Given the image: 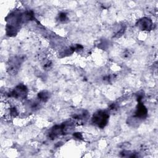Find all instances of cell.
<instances>
[{
  "label": "cell",
  "mask_w": 158,
  "mask_h": 158,
  "mask_svg": "<svg viewBox=\"0 0 158 158\" xmlns=\"http://www.w3.org/2000/svg\"><path fill=\"white\" fill-rule=\"evenodd\" d=\"M109 115L106 110H99L96 112L92 118V122L99 128H104L107 125Z\"/></svg>",
  "instance_id": "6da1fadb"
},
{
  "label": "cell",
  "mask_w": 158,
  "mask_h": 158,
  "mask_svg": "<svg viewBox=\"0 0 158 158\" xmlns=\"http://www.w3.org/2000/svg\"><path fill=\"white\" fill-rule=\"evenodd\" d=\"M27 93V88L23 85H19L9 93V96L15 98H23L25 97Z\"/></svg>",
  "instance_id": "7a4b0ae2"
},
{
  "label": "cell",
  "mask_w": 158,
  "mask_h": 158,
  "mask_svg": "<svg viewBox=\"0 0 158 158\" xmlns=\"http://www.w3.org/2000/svg\"><path fill=\"white\" fill-rule=\"evenodd\" d=\"M137 26L142 30H149L152 28V22L151 19L144 17L138 22Z\"/></svg>",
  "instance_id": "3957f363"
},
{
  "label": "cell",
  "mask_w": 158,
  "mask_h": 158,
  "mask_svg": "<svg viewBox=\"0 0 158 158\" xmlns=\"http://www.w3.org/2000/svg\"><path fill=\"white\" fill-rule=\"evenodd\" d=\"M147 109L146 107L140 102L138 104L135 116L139 118H143L147 115Z\"/></svg>",
  "instance_id": "277c9868"
},
{
  "label": "cell",
  "mask_w": 158,
  "mask_h": 158,
  "mask_svg": "<svg viewBox=\"0 0 158 158\" xmlns=\"http://www.w3.org/2000/svg\"><path fill=\"white\" fill-rule=\"evenodd\" d=\"M38 97L42 101H46L49 98V93L47 91H42L38 93Z\"/></svg>",
  "instance_id": "5b68a950"
},
{
  "label": "cell",
  "mask_w": 158,
  "mask_h": 158,
  "mask_svg": "<svg viewBox=\"0 0 158 158\" xmlns=\"http://www.w3.org/2000/svg\"><path fill=\"white\" fill-rule=\"evenodd\" d=\"M66 19H67V15H66L65 13L61 12V13L59 14V19L60 21H62V22L65 21L66 20Z\"/></svg>",
  "instance_id": "8992f818"
},
{
  "label": "cell",
  "mask_w": 158,
  "mask_h": 158,
  "mask_svg": "<svg viewBox=\"0 0 158 158\" xmlns=\"http://www.w3.org/2000/svg\"><path fill=\"white\" fill-rule=\"evenodd\" d=\"M73 136H75V137H76L77 138H82V135H81V134L80 133H75L74 134H73Z\"/></svg>",
  "instance_id": "52a82bcc"
}]
</instances>
